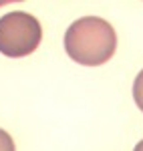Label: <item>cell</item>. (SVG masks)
I'll use <instances>...</instances> for the list:
<instances>
[{
    "label": "cell",
    "instance_id": "1",
    "mask_svg": "<svg viewBox=\"0 0 143 151\" xmlns=\"http://www.w3.org/2000/svg\"><path fill=\"white\" fill-rule=\"evenodd\" d=\"M115 28L99 16H83L67 28L65 50L79 65L99 67L115 55Z\"/></svg>",
    "mask_w": 143,
    "mask_h": 151
},
{
    "label": "cell",
    "instance_id": "2",
    "mask_svg": "<svg viewBox=\"0 0 143 151\" xmlns=\"http://www.w3.org/2000/svg\"><path fill=\"white\" fill-rule=\"evenodd\" d=\"M42 40L40 22L22 10L8 12L0 18V52L10 58L32 55Z\"/></svg>",
    "mask_w": 143,
    "mask_h": 151
},
{
    "label": "cell",
    "instance_id": "3",
    "mask_svg": "<svg viewBox=\"0 0 143 151\" xmlns=\"http://www.w3.org/2000/svg\"><path fill=\"white\" fill-rule=\"evenodd\" d=\"M133 99L137 107L143 111V70H139V75L135 77V83H133Z\"/></svg>",
    "mask_w": 143,
    "mask_h": 151
},
{
    "label": "cell",
    "instance_id": "4",
    "mask_svg": "<svg viewBox=\"0 0 143 151\" xmlns=\"http://www.w3.org/2000/svg\"><path fill=\"white\" fill-rule=\"evenodd\" d=\"M0 151H16L12 137L4 131V129H0Z\"/></svg>",
    "mask_w": 143,
    "mask_h": 151
},
{
    "label": "cell",
    "instance_id": "5",
    "mask_svg": "<svg viewBox=\"0 0 143 151\" xmlns=\"http://www.w3.org/2000/svg\"><path fill=\"white\" fill-rule=\"evenodd\" d=\"M133 151H143V139L139 141V143H137V145H135V149Z\"/></svg>",
    "mask_w": 143,
    "mask_h": 151
}]
</instances>
